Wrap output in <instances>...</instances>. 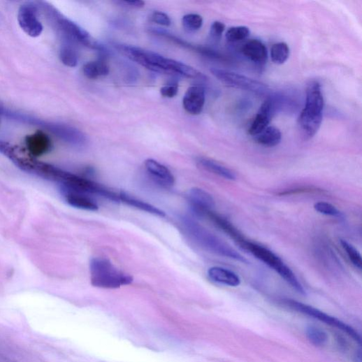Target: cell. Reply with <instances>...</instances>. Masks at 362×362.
I'll list each match as a JSON object with an SVG mask.
<instances>
[{
  "instance_id": "cell-1",
  "label": "cell",
  "mask_w": 362,
  "mask_h": 362,
  "mask_svg": "<svg viewBox=\"0 0 362 362\" xmlns=\"http://www.w3.org/2000/svg\"><path fill=\"white\" fill-rule=\"evenodd\" d=\"M117 48L133 61L147 69L169 74H177L187 78L205 81L207 77L194 68L177 60L165 57L157 52L129 45H117Z\"/></svg>"
},
{
  "instance_id": "cell-2",
  "label": "cell",
  "mask_w": 362,
  "mask_h": 362,
  "mask_svg": "<svg viewBox=\"0 0 362 362\" xmlns=\"http://www.w3.org/2000/svg\"><path fill=\"white\" fill-rule=\"evenodd\" d=\"M36 4L39 8L44 10L48 18L52 21L64 42H69L73 44L80 43L106 55V48L93 38L86 30L78 24L65 17L54 7L46 3L38 2Z\"/></svg>"
},
{
  "instance_id": "cell-3",
  "label": "cell",
  "mask_w": 362,
  "mask_h": 362,
  "mask_svg": "<svg viewBox=\"0 0 362 362\" xmlns=\"http://www.w3.org/2000/svg\"><path fill=\"white\" fill-rule=\"evenodd\" d=\"M182 224L188 235L203 249L214 254L244 263L248 261L224 241L200 224L196 220L184 217Z\"/></svg>"
},
{
  "instance_id": "cell-4",
  "label": "cell",
  "mask_w": 362,
  "mask_h": 362,
  "mask_svg": "<svg viewBox=\"0 0 362 362\" xmlns=\"http://www.w3.org/2000/svg\"><path fill=\"white\" fill-rule=\"evenodd\" d=\"M324 98L321 85L311 82L307 89L305 107L298 117V127L303 137L310 140L319 131L323 120Z\"/></svg>"
},
{
  "instance_id": "cell-5",
  "label": "cell",
  "mask_w": 362,
  "mask_h": 362,
  "mask_svg": "<svg viewBox=\"0 0 362 362\" xmlns=\"http://www.w3.org/2000/svg\"><path fill=\"white\" fill-rule=\"evenodd\" d=\"M92 284L103 289H117L129 285L133 278L118 270L109 260L94 258L90 262Z\"/></svg>"
},
{
  "instance_id": "cell-6",
  "label": "cell",
  "mask_w": 362,
  "mask_h": 362,
  "mask_svg": "<svg viewBox=\"0 0 362 362\" xmlns=\"http://www.w3.org/2000/svg\"><path fill=\"white\" fill-rule=\"evenodd\" d=\"M250 252L257 259L267 265L279 274L294 289L301 294H305V290L300 283L293 271L282 260L270 249L247 240L241 247Z\"/></svg>"
},
{
  "instance_id": "cell-7",
  "label": "cell",
  "mask_w": 362,
  "mask_h": 362,
  "mask_svg": "<svg viewBox=\"0 0 362 362\" xmlns=\"http://www.w3.org/2000/svg\"><path fill=\"white\" fill-rule=\"evenodd\" d=\"M282 303L288 308L296 311L297 312L310 316L324 324L336 328L344 333H347L359 345L361 343V338L359 334L351 326L340 321L339 319L331 317L322 311H320L313 307L305 305L293 299H284Z\"/></svg>"
},
{
  "instance_id": "cell-8",
  "label": "cell",
  "mask_w": 362,
  "mask_h": 362,
  "mask_svg": "<svg viewBox=\"0 0 362 362\" xmlns=\"http://www.w3.org/2000/svg\"><path fill=\"white\" fill-rule=\"evenodd\" d=\"M210 71L217 79L226 86L260 96H266L270 92L268 86L247 76L218 68H212Z\"/></svg>"
},
{
  "instance_id": "cell-9",
  "label": "cell",
  "mask_w": 362,
  "mask_h": 362,
  "mask_svg": "<svg viewBox=\"0 0 362 362\" xmlns=\"http://www.w3.org/2000/svg\"><path fill=\"white\" fill-rule=\"evenodd\" d=\"M38 8L36 3L22 5L18 12V22L22 29L29 36L36 38L43 30L38 18Z\"/></svg>"
},
{
  "instance_id": "cell-10",
  "label": "cell",
  "mask_w": 362,
  "mask_h": 362,
  "mask_svg": "<svg viewBox=\"0 0 362 362\" xmlns=\"http://www.w3.org/2000/svg\"><path fill=\"white\" fill-rule=\"evenodd\" d=\"M187 199L192 211L201 217H204L207 212L214 210L215 207L213 197L199 188L190 189L187 194Z\"/></svg>"
},
{
  "instance_id": "cell-11",
  "label": "cell",
  "mask_w": 362,
  "mask_h": 362,
  "mask_svg": "<svg viewBox=\"0 0 362 362\" xmlns=\"http://www.w3.org/2000/svg\"><path fill=\"white\" fill-rule=\"evenodd\" d=\"M51 133L75 147L82 148L87 144L86 135L81 131L70 126L55 124Z\"/></svg>"
},
{
  "instance_id": "cell-12",
  "label": "cell",
  "mask_w": 362,
  "mask_h": 362,
  "mask_svg": "<svg viewBox=\"0 0 362 362\" xmlns=\"http://www.w3.org/2000/svg\"><path fill=\"white\" fill-rule=\"evenodd\" d=\"M275 108L276 103L273 99H268L261 105L249 129L252 136L256 137L269 126Z\"/></svg>"
},
{
  "instance_id": "cell-13",
  "label": "cell",
  "mask_w": 362,
  "mask_h": 362,
  "mask_svg": "<svg viewBox=\"0 0 362 362\" xmlns=\"http://www.w3.org/2000/svg\"><path fill=\"white\" fill-rule=\"evenodd\" d=\"M145 166L152 179L164 188H171L175 184V178L171 171L159 161L148 159L145 162Z\"/></svg>"
},
{
  "instance_id": "cell-14",
  "label": "cell",
  "mask_w": 362,
  "mask_h": 362,
  "mask_svg": "<svg viewBox=\"0 0 362 362\" xmlns=\"http://www.w3.org/2000/svg\"><path fill=\"white\" fill-rule=\"evenodd\" d=\"M204 217L208 219L215 226L232 238L240 247H242L246 242L247 239L243 234L227 219L217 214L214 210L207 212Z\"/></svg>"
},
{
  "instance_id": "cell-15",
  "label": "cell",
  "mask_w": 362,
  "mask_h": 362,
  "mask_svg": "<svg viewBox=\"0 0 362 362\" xmlns=\"http://www.w3.org/2000/svg\"><path fill=\"white\" fill-rule=\"evenodd\" d=\"M205 103V91L201 86H193L188 89L184 99V109L191 115H199Z\"/></svg>"
},
{
  "instance_id": "cell-16",
  "label": "cell",
  "mask_w": 362,
  "mask_h": 362,
  "mask_svg": "<svg viewBox=\"0 0 362 362\" xmlns=\"http://www.w3.org/2000/svg\"><path fill=\"white\" fill-rule=\"evenodd\" d=\"M241 52L257 66L266 64L268 59V50L266 45L259 39H251L241 47Z\"/></svg>"
},
{
  "instance_id": "cell-17",
  "label": "cell",
  "mask_w": 362,
  "mask_h": 362,
  "mask_svg": "<svg viewBox=\"0 0 362 362\" xmlns=\"http://www.w3.org/2000/svg\"><path fill=\"white\" fill-rule=\"evenodd\" d=\"M25 143L28 151L34 157L43 156L50 152L52 147L51 139L42 131L28 136Z\"/></svg>"
},
{
  "instance_id": "cell-18",
  "label": "cell",
  "mask_w": 362,
  "mask_h": 362,
  "mask_svg": "<svg viewBox=\"0 0 362 362\" xmlns=\"http://www.w3.org/2000/svg\"><path fill=\"white\" fill-rule=\"evenodd\" d=\"M59 191L71 206L88 211L99 210L98 205L86 194L63 189H59Z\"/></svg>"
},
{
  "instance_id": "cell-19",
  "label": "cell",
  "mask_w": 362,
  "mask_h": 362,
  "mask_svg": "<svg viewBox=\"0 0 362 362\" xmlns=\"http://www.w3.org/2000/svg\"><path fill=\"white\" fill-rule=\"evenodd\" d=\"M208 275L212 282L220 284L238 287L240 284V279L237 274L222 267L210 268L208 271Z\"/></svg>"
},
{
  "instance_id": "cell-20",
  "label": "cell",
  "mask_w": 362,
  "mask_h": 362,
  "mask_svg": "<svg viewBox=\"0 0 362 362\" xmlns=\"http://www.w3.org/2000/svg\"><path fill=\"white\" fill-rule=\"evenodd\" d=\"M197 164L203 170L226 180H235L236 179V174L234 171L213 159L200 157L197 159Z\"/></svg>"
},
{
  "instance_id": "cell-21",
  "label": "cell",
  "mask_w": 362,
  "mask_h": 362,
  "mask_svg": "<svg viewBox=\"0 0 362 362\" xmlns=\"http://www.w3.org/2000/svg\"><path fill=\"white\" fill-rule=\"evenodd\" d=\"M119 201L122 202L129 206L135 208L138 210L146 212L147 213L158 216L160 217H165L166 214L164 211L152 205L142 201L135 197H133L124 192L118 194Z\"/></svg>"
},
{
  "instance_id": "cell-22",
  "label": "cell",
  "mask_w": 362,
  "mask_h": 362,
  "mask_svg": "<svg viewBox=\"0 0 362 362\" xmlns=\"http://www.w3.org/2000/svg\"><path fill=\"white\" fill-rule=\"evenodd\" d=\"M254 140L262 146L274 147L280 143L282 133L278 129L274 126H268L260 134L254 137Z\"/></svg>"
},
{
  "instance_id": "cell-23",
  "label": "cell",
  "mask_w": 362,
  "mask_h": 362,
  "mask_svg": "<svg viewBox=\"0 0 362 362\" xmlns=\"http://www.w3.org/2000/svg\"><path fill=\"white\" fill-rule=\"evenodd\" d=\"M85 76L91 80L105 77L109 73V68L103 60L89 62L83 67Z\"/></svg>"
},
{
  "instance_id": "cell-24",
  "label": "cell",
  "mask_w": 362,
  "mask_h": 362,
  "mask_svg": "<svg viewBox=\"0 0 362 362\" xmlns=\"http://www.w3.org/2000/svg\"><path fill=\"white\" fill-rule=\"evenodd\" d=\"M59 58L66 66L75 68L78 64V55L74 44L64 42L59 50Z\"/></svg>"
},
{
  "instance_id": "cell-25",
  "label": "cell",
  "mask_w": 362,
  "mask_h": 362,
  "mask_svg": "<svg viewBox=\"0 0 362 362\" xmlns=\"http://www.w3.org/2000/svg\"><path fill=\"white\" fill-rule=\"evenodd\" d=\"M289 45L284 42L274 44L270 50L272 61L277 65L284 64L289 57Z\"/></svg>"
},
{
  "instance_id": "cell-26",
  "label": "cell",
  "mask_w": 362,
  "mask_h": 362,
  "mask_svg": "<svg viewBox=\"0 0 362 362\" xmlns=\"http://www.w3.org/2000/svg\"><path fill=\"white\" fill-rule=\"evenodd\" d=\"M340 245L351 263L356 268L361 270L362 268V259L359 252L345 240L341 239Z\"/></svg>"
},
{
  "instance_id": "cell-27",
  "label": "cell",
  "mask_w": 362,
  "mask_h": 362,
  "mask_svg": "<svg viewBox=\"0 0 362 362\" xmlns=\"http://www.w3.org/2000/svg\"><path fill=\"white\" fill-rule=\"evenodd\" d=\"M250 29L247 27L240 26L229 28L226 33V38L231 43L247 39L250 35Z\"/></svg>"
},
{
  "instance_id": "cell-28",
  "label": "cell",
  "mask_w": 362,
  "mask_h": 362,
  "mask_svg": "<svg viewBox=\"0 0 362 362\" xmlns=\"http://www.w3.org/2000/svg\"><path fill=\"white\" fill-rule=\"evenodd\" d=\"M182 24L186 30L194 32L202 28L203 19L198 14H189L183 17Z\"/></svg>"
},
{
  "instance_id": "cell-29",
  "label": "cell",
  "mask_w": 362,
  "mask_h": 362,
  "mask_svg": "<svg viewBox=\"0 0 362 362\" xmlns=\"http://www.w3.org/2000/svg\"><path fill=\"white\" fill-rule=\"evenodd\" d=\"M324 191L315 187H300L284 190L277 194L279 196H289L308 194H322Z\"/></svg>"
},
{
  "instance_id": "cell-30",
  "label": "cell",
  "mask_w": 362,
  "mask_h": 362,
  "mask_svg": "<svg viewBox=\"0 0 362 362\" xmlns=\"http://www.w3.org/2000/svg\"><path fill=\"white\" fill-rule=\"evenodd\" d=\"M307 336L309 340L317 346H322L328 340L327 334L320 328L310 326L307 329Z\"/></svg>"
},
{
  "instance_id": "cell-31",
  "label": "cell",
  "mask_w": 362,
  "mask_h": 362,
  "mask_svg": "<svg viewBox=\"0 0 362 362\" xmlns=\"http://www.w3.org/2000/svg\"><path fill=\"white\" fill-rule=\"evenodd\" d=\"M314 209L320 214L341 218L343 215L334 205L326 202H319L314 205Z\"/></svg>"
},
{
  "instance_id": "cell-32",
  "label": "cell",
  "mask_w": 362,
  "mask_h": 362,
  "mask_svg": "<svg viewBox=\"0 0 362 362\" xmlns=\"http://www.w3.org/2000/svg\"><path fill=\"white\" fill-rule=\"evenodd\" d=\"M225 30V25L224 23L216 21L213 22L211 26L210 36V38L215 41H218L222 38V36Z\"/></svg>"
},
{
  "instance_id": "cell-33",
  "label": "cell",
  "mask_w": 362,
  "mask_h": 362,
  "mask_svg": "<svg viewBox=\"0 0 362 362\" xmlns=\"http://www.w3.org/2000/svg\"><path fill=\"white\" fill-rule=\"evenodd\" d=\"M151 20L163 27H169L171 24L170 17L164 13L160 11H155L152 14Z\"/></svg>"
},
{
  "instance_id": "cell-34",
  "label": "cell",
  "mask_w": 362,
  "mask_h": 362,
  "mask_svg": "<svg viewBox=\"0 0 362 362\" xmlns=\"http://www.w3.org/2000/svg\"><path fill=\"white\" fill-rule=\"evenodd\" d=\"M161 94L164 97L173 98L175 96L178 92V85L175 82H173L164 87L160 90Z\"/></svg>"
},
{
  "instance_id": "cell-35",
  "label": "cell",
  "mask_w": 362,
  "mask_h": 362,
  "mask_svg": "<svg viewBox=\"0 0 362 362\" xmlns=\"http://www.w3.org/2000/svg\"><path fill=\"white\" fill-rule=\"evenodd\" d=\"M120 3L126 7L135 9H140L145 6V3L141 1V0H130V1H127L126 0V1H122Z\"/></svg>"
}]
</instances>
